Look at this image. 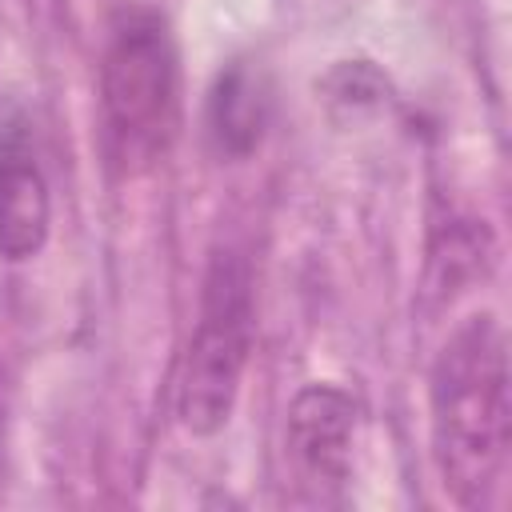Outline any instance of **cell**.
<instances>
[{
  "instance_id": "6da1fadb",
  "label": "cell",
  "mask_w": 512,
  "mask_h": 512,
  "mask_svg": "<svg viewBox=\"0 0 512 512\" xmlns=\"http://www.w3.org/2000/svg\"><path fill=\"white\" fill-rule=\"evenodd\" d=\"M432 460L444 492L460 508H484L500 488L512 444L508 344L492 312H472L452 328L428 376Z\"/></svg>"
},
{
  "instance_id": "5b68a950",
  "label": "cell",
  "mask_w": 512,
  "mask_h": 512,
  "mask_svg": "<svg viewBox=\"0 0 512 512\" xmlns=\"http://www.w3.org/2000/svg\"><path fill=\"white\" fill-rule=\"evenodd\" d=\"M52 228V196L36 148L20 124L0 128V260L24 264L40 256Z\"/></svg>"
},
{
  "instance_id": "3957f363",
  "label": "cell",
  "mask_w": 512,
  "mask_h": 512,
  "mask_svg": "<svg viewBox=\"0 0 512 512\" xmlns=\"http://www.w3.org/2000/svg\"><path fill=\"white\" fill-rule=\"evenodd\" d=\"M256 340V300H252V268L240 252L224 248L208 260L200 288V316L188 340L180 384H176V416L192 436H216L240 400V380Z\"/></svg>"
},
{
  "instance_id": "8992f818",
  "label": "cell",
  "mask_w": 512,
  "mask_h": 512,
  "mask_svg": "<svg viewBox=\"0 0 512 512\" xmlns=\"http://www.w3.org/2000/svg\"><path fill=\"white\" fill-rule=\"evenodd\" d=\"M268 128V88L244 60L220 68L208 92V140L224 160H244L260 148Z\"/></svg>"
},
{
  "instance_id": "7a4b0ae2",
  "label": "cell",
  "mask_w": 512,
  "mask_h": 512,
  "mask_svg": "<svg viewBox=\"0 0 512 512\" xmlns=\"http://www.w3.org/2000/svg\"><path fill=\"white\" fill-rule=\"evenodd\" d=\"M100 128L108 160L144 172L168 156L180 132V52L168 20L128 8L112 20L100 56Z\"/></svg>"
},
{
  "instance_id": "277c9868",
  "label": "cell",
  "mask_w": 512,
  "mask_h": 512,
  "mask_svg": "<svg viewBox=\"0 0 512 512\" xmlns=\"http://www.w3.org/2000/svg\"><path fill=\"white\" fill-rule=\"evenodd\" d=\"M356 400L336 384H304L288 404V456L316 488H340L352 476Z\"/></svg>"
}]
</instances>
